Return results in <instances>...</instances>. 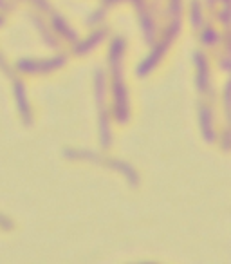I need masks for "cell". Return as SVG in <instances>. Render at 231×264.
<instances>
[{
	"instance_id": "obj_1",
	"label": "cell",
	"mask_w": 231,
	"mask_h": 264,
	"mask_svg": "<svg viewBox=\"0 0 231 264\" xmlns=\"http://www.w3.org/2000/svg\"><path fill=\"white\" fill-rule=\"evenodd\" d=\"M123 51H125V40L116 38L110 47V65H112L114 74V96H116V118L119 121L129 119V100H127V89L123 85L121 78V62H123Z\"/></svg>"
},
{
	"instance_id": "obj_2",
	"label": "cell",
	"mask_w": 231,
	"mask_h": 264,
	"mask_svg": "<svg viewBox=\"0 0 231 264\" xmlns=\"http://www.w3.org/2000/svg\"><path fill=\"white\" fill-rule=\"evenodd\" d=\"M67 62V56L65 54H60V56H54L49 58V60H27V58H22L18 60L16 67L18 71L22 73H44V71H54V69H60L61 65Z\"/></svg>"
},
{
	"instance_id": "obj_3",
	"label": "cell",
	"mask_w": 231,
	"mask_h": 264,
	"mask_svg": "<svg viewBox=\"0 0 231 264\" xmlns=\"http://www.w3.org/2000/svg\"><path fill=\"white\" fill-rule=\"evenodd\" d=\"M168 42L170 40H164V42H161V46L159 47H156L154 49V53L150 54V56L146 58L144 62H141L139 64V67H137V76H144V74H148V73H152L154 71V67L157 65V62L161 60V56H163V53L166 51V47H168Z\"/></svg>"
},
{
	"instance_id": "obj_4",
	"label": "cell",
	"mask_w": 231,
	"mask_h": 264,
	"mask_svg": "<svg viewBox=\"0 0 231 264\" xmlns=\"http://www.w3.org/2000/svg\"><path fill=\"white\" fill-rule=\"evenodd\" d=\"M13 92H15V100H16V104H18L20 114H22L24 121L29 125L31 123V109H29V101H27L26 87H24V84L20 80L15 82V85H13Z\"/></svg>"
},
{
	"instance_id": "obj_5",
	"label": "cell",
	"mask_w": 231,
	"mask_h": 264,
	"mask_svg": "<svg viewBox=\"0 0 231 264\" xmlns=\"http://www.w3.org/2000/svg\"><path fill=\"white\" fill-rule=\"evenodd\" d=\"M201 129H202V136L208 143L215 141V130H213V114L206 105L201 107Z\"/></svg>"
},
{
	"instance_id": "obj_6",
	"label": "cell",
	"mask_w": 231,
	"mask_h": 264,
	"mask_svg": "<svg viewBox=\"0 0 231 264\" xmlns=\"http://www.w3.org/2000/svg\"><path fill=\"white\" fill-rule=\"evenodd\" d=\"M195 64H197V82H199V89L202 92L209 91V74H208V64H206V58L202 56V53H195Z\"/></svg>"
},
{
	"instance_id": "obj_7",
	"label": "cell",
	"mask_w": 231,
	"mask_h": 264,
	"mask_svg": "<svg viewBox=\"0 0 231 264\" xmlns=\"http://www.w3.org/2000/svg\"><path fill=\"white\" fill-rule=\"evenodd\" d=\"M103 36H105V29L96 31L94 35H91L89 38H85V42L78 44V46L74 47L76 54H85V53H89L91 49H94V47L99 44V40H103Z\"/></svg>"
},
{
	"instance_id": "obj_8",
	"label": "cell",
	"mask_w": 231,
	"mask_h": 264,
	"mask_svg": "<svg viewBox=\"0 0 231 264\" xmlns=\"http://www.w3.org/2000/svg\"><path fill=\"white\" fill-rule=\"evenodd\" d=\"M110 165H112L114 169H118L119 172H121L123 176H125L127 179H129L130 183H132L134 187H136V185H137V181H139V177H137L136 170H134L129 163H125V161H116V159H114V161H110Z\"/></svg>"
},
{
	"instance_id": "obj_9",
	"label": "cell",
	"mask_w": 231,
	"mask_h": 264,
	"mask_svg": "<svg viewBox=\"0 0 231 264\" xmlns=\"http://www.w3.org/2000/svg\"><path fill=\"white\" fill-rule=\"evenodd\" d=\"M53 24H54V29H58L60 33H64V35L67 36L69 40H72V42H74V40H76V33L67 26V22H64V18H61L60 15H58V16L53 15Z\"/></svg>"
},
{
	"instance_id": "obj_10",
	"label": "cell",
	"mask_w": 231,
	"mask_h": 264,
	"mask_svg": "<svg viewBox=\"0 0 231 264\" xmlns=\"http://www.w3.org/2000/svg\"><path fill=\"white\" fill-rule=\"evenodd\" d=\"M220 38V35L217 33L213 27H206L204 31H202V35H201V40L206 44V46H213V44H217Z\"/></svg>"
},
{
	"instance_id": "obj_11",
	"label": "cell",
	"mask_w": 231,
	"mask_h": 264,
	"mask_svg": "<svg viewBox=\"0 0 231 264\" xmlns=\"http://www.w3.org/2000/svg\"><path fill=\"white\" fill-rule=\"evenodd\" d=\"M137 8H139V6H137ZM141 15H143V29H144V36H146V42L152 44L154 42V26H152V20L150 16H148V13L141 11Z\"/></svg>"
},
{
	"instance_id": "obj_12",
	"label": "cell",
	"mask_w": 231,
	"mask_h": 264,
	"mask_svg": "<svg viewBox=\"0 0 231 264\" xmlns=\"http://www.w3.org/2000/svg\"><path fill=\"white\" fill-rule=\"evenodd\" d=\"M192 24H194V27H201L202 24V13L199 0H192Z\"/></svg>"
},
{
	"instance_id": "obj_13",
	"label": "cell",
	"mask_w": 231,
	"mask_h": 264,
	"mask_svg": "<svg viewBox=\"0 0 231 264\" xmlns=\"http://www.w3.org/2000/svg\"><path fill=\"white\" fill-rule=\"evenodd\" d=\"M33 22L36 24V27L40 29V33H42V36H46V42L49 44V46H56V42H54V38L49 35L46 31V27H42V22H40V18H36V16H33Z\"/></svg>"
},
{
	"instance_id": "obj_14",
	"label": "cell",
	"mask_w": 231,
	"mask_h": 264,
	"mask_svg": "<svg viewBox=\"0 0 231 264\" xmlns=\"http://www.w3.org/2000/svg\"><path fill=\"white\" fill-rule=\"evenodd\" d=\"M105 13H107V11H105V9H103V8L96 9V11L92 13V15L87 18V24H89V26H94V24H98L99 20H101L103 16H105Z\"/></svg>"
},
{
	"instance_id": "obj_15",
	"label": "cell",
	"mask_w": 231,
	"mask_h": 264,
	"mask_svg": "<svg viewBox=\"0 0 231 264\" xmlns=\"http://www.w3.org/2000/svg\"><path fill=\"white\" fill-rule=\"evenodd\" d=\"M170 13L179 16V13H181V0H170Z\"/></svg>"
},
{
	"instance_id": "obj_16",
	"label": "cell",
	"mask_w": 231,
	"mask_h": 264,
	"mask_svg": "<svg viewBox=\"0 0 231 264\" xmlns=\"http://www.w3.org/2000/svg\"><path fill=\"white\" fill-rule=\"evenodd\" d=\"M227 15H229V9H227V6L222 9V15H220V20L224 22V26L227 27V24H229V20H227Z\"/></svg>"
},
{
	"instance_id": "obj_17",
	"label": "cell",
	"mask_w": 231,
	"mask_h": 264,
	"mask_svg": "<svg viewBox=\"0 0 231 264\" xmlns=\"http://www.w3.org/2000/svg\"><path fill=\"white\" fill-rule=\"evenodd\" d=\"M0 65H2V69L6 71V73H9V69H8V65H6V62H4V58L0 56Z\"/></svg>"
},
{
	"instance_id": "obj_18",
	"label": "cell",
	"mask_w": 231,
	"mask_h": 264,
	"mask_svg": "<svg viewBox=\"0 0 231 264\" xmlns=\"http://www.w3.org/2000/svg\"><path fill=\"white\" fill-rule=\"evenodd\" d=\"M0 225H6V226H8V228H9V226H11V222H9V221H6V219L2 217V215H0Z\"/></svg>"
},
{
	"instance_id": "obj_19",
	"label": "cell",
	"mask_w": 231,
	"mask_h": 264,
	"mask_svg": "<svg viewBox=\"0 0 231 264\" xmlns=\"http://www.w3.org/2000/svg\"><path fill=\"white\" fill-rule=\"evenodd\" d=\"M224 2H226V4H227V0H224Z\"/></svg>"
}]
</instances>
